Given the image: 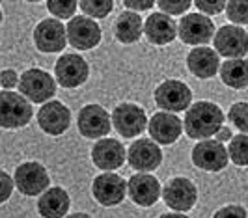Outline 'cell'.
Listing matches in <instances>:
<instances>
[{"label": "cell", "instance_id": "8fae6325", "mask_svg": "<svg viewBox=\"0 0 248 218\" xmlns=\"http://www.w3.org/2000/svg\"><path fill=\"white\" fill-rule=\"evenodd\" d=\"M215 50L226 58H243L248 54V34L237 24H224L213 36Z\"/></svg>", "mask_w": 248, "mask_h": 218}, {"label": "cell", "instance_id": "484cf974", "mask_svg": "<svg viewBox=\"0 0 248 218\" xmlns=\"http://www.w3.org/2000/svg\"><path fill=\"white\" fill-rule=\"evenodd\" d=\"M228 153H230V160H232L235 166L247 168L248 166V134L247 133L235 134V136L230 140Z\"/></svg>", "mask_w": 248, "mask_h": 218}, {"label": "cell", "instance_id": "4dcf8cb0", "mask_svg": "<svg viewBox=\"0 0 248 218\" xmlns=\"http://www.w3.org/2000/svg\"><path fill=\"white\" fill-rule=\"evenodd\" d=\"M192 2L194 0H157V4H159V10L164 13H168V15H183L185 12L190 10V6H192Z\"/></svg>", "mask_w": 248, "mask_h": 218}, {"label": "cell", "instance_id": "7c38bea8", "mask_svg": "<svg viewBox=\"0 0 248 218\" xmlns=\"http://www.w3.org/2000/svg\"><path fill=\"white\" fill-rule=\"evenodd\" d=\"M34 43H36L37 50L41 52H62L65 45H67V28L62 24L60 19L50 17V19H43L41 23L34 28Z\"/></svg>", "mask_w": 248, "mask_h": 218}, {"label": "cell", "instance_id": "7a4b0ae2", "mask_svg": "<svg viewBox=\"0 0 248 218\" xmlns=\"http://www.w3.org/2000/svg\"><path fill=\"white\" fill-rule=\"evenodd\" d=\"M34 116L32 103L21 92L4 90L0 92V127L2 129H21L26 127Z\"/></svg>", "mask_w": 248, "mask_h": 218}, {"label": "cell", "instance_id": "5bb4252c", "mask_svg": "<svg viewBox=\"0 0 248 218\" xmlns=\"http://www.w3.org/2000/svg\"><path fill=\"white\" fill-rule=\"evenodd\" d=\"M54 77H56L58 86L62 88H67V90L78 88L88 80L90 65L78 54H63L54 65Z\"/></svg>", "mask_w": 248, "mask_h": 218}, {"label": "cell", "instance_id": "836d02e7", "mask_svg": "<svg viewBox=\"0 0 248 218\" xmlns=\"http://www.w3.org/2000/svg\"><path fill=\"white\" fill-rule=\"evenodd\" d=\"M19 84V77L13 69H4L0 71V88L4 90H13L15 86Z\"/></svg>", "mask_w": 248, "mask_h": 218}, {"label": "cell", "instance_id": "d4e9b609", "mask_svg": "<svg viewBox=\"0 0 248 218\" xmlns=\"http://www.w3.org/2000/svg\"><path fill=\"white\" fill-rule=\"evenodd\" d=\"M220 78L232 90H245L248 88V60L243 58H228L220 63Z\"/></svg>", "mask_w": 248, "mask_h": 218}, {"label": "cell", "instance_id": "7402d4cb", "mask_svg": "<svg viewBox=\"0 0 248 218\" xmlns=\"http://www.w3.org/2000/svg\"><path fill=\"white\" fill-rule=\"evenodd\" d=\"M144 34L146 39L153 45H168L177 36V24L174 23V17L168 13H151L144 23Z\"/></svg>", "mask_w": 248, "mask_h": 218}, {"label": "cell", "instance_id": "f1b7e54d", "mask_svg": "<svg viewBox=\"0 0 248 218\" xmlns=\"http://www.w3.org/2000/svg\"><path fill=\"white\" fill-rule=\"evenodd\" d=\"M78 0H47V10L56 19H71L75 17Z\"/></svg>", "mask_w": 248, "mask_h": 218}, {"label": "cell", "instance_id": "e0dca14e", "mask_svg": "<svg viewBox=\"0 0 248 218\" xmlns=\"http://www.w3.org/2000/svg\"><path fill=\"white\" fill-rule=\"evenodd\" d=\"M149 136L157 142L159 145H170L179 140L183 131V121L179 120V116H175V112L161 110L157 114L151 116L148 121Z\"/></svg>", "mask_w": 248, "mask_h": 218}, {"label": "cell", "instance_id": "5b68a950", "mask_svg": "<svg viewBox=\"0 0 248 218\" xmlns=\"http://www.w3.org/2000/svg\"><path fill=\"white\" fill-rule=\"evenodd\" d=\"M155 105L161 110H168V112H185L190 105H192V92L190 88L175 78H168L155 88Z\"/></svg>", "mask_w": 248, "mask_h": 218}, {"label": "cell", "instance_id": "ba28073f", "mask_svg": "<svg viewBox=\"0 0 248 218\" xmlns=\"http://www.w3.org/2000/svg\"><path fill=\"white\" fill-rule=\"evenodd\" d=\"M67 28V43L77 50H92L101 43L99 24L88 15H75L69 19Z\"/></svg>", "mask_w": 248, "mask_h": 218}, {"label": "cell", "instance_id": "8992f818", "mask_svg": "<svg viewBox=\"0 0 248 218\" xmlns=\"http://www.w3.org/2000/svg\"><path fill=\"white\" fill-rule=\"evenodd\" d=\"M192 164L205 171H222L230 162L228 147L218 142L217 138H203L192 147Z\"/></svg>", "mask_w": 248, "mask_h": 218}, {"label": "cell", "instance_id": "9a60e30c", "mask_svg": "<svg viewBox=\"0 0 248 218\" xmlns=\"http://www.w3.org/2000/svg\"><path fill=\"white\" fill-rule=\"evenodd\" d=\"M92 194L95 202L103 207L120 205L127 196V181L112 171L101 173L92 183Z\"/></svg>", "mask_w": 248, "mask_h": 218}, {"label": "cell", "instance_id": "f35d334b", "mask_svg": "<svg viewBox=\"0 0 248 218\" xmlns=\"http://www.w3.org/2000/svg\"><path fill=\"white\" fill-rule=\"evenodd\" d=\"M0 23H2V10H0Z\"/></svg>", "mask_w": 248, "mask_h": 218}, {"label": "cell", "instance_id": "6da1fadb", "mask_svg": "<svg viewBox=\"0 0 248 218\" xmlns=\"http://www.w3.org/2000/svg\"><path fill=\"white\" fill-rule=\"evenodd\" d=\"M224 125V112L218 105L211 101H198L192 103L185 114L183 131L192 140L211 138Z\"/></svg>", "mask_w": 248, "mask_h": 218}, {"label": "cell", "instance_id": "277c9868", "mask_svg": "<svg viewBox=\"0 0 248 218\" xmlns=\"http://www.w3.org/2000/svg\"><path fill=\"white\" fill-rule=\"evenodd\" d=\"M177 36L185 45H207L215 36V23L205 13H186L177 23Z\"/></svg>", "mask_w": 248, "mask_h": 218}, {"label": "cell", "instance_id": "ac0fdd59", "mask_svg": "<svg viewBox=\"0 0 248 218\" xmlns=\"http://www.w3.org/2000/svg\"><path fill=\"white\" fill-rule=\"evenodd\" d=\"M129 166L137 171H153L161 166L162 151L153 138H140L127 151Z\"/></svg>", "mask_w": 248, "mask_h": 218}, {"label": "cell", "instance_id": "f546056e", "mask_svg": "<svg viewBox=\"0 0 248 218\" xmlns=\"http://www.w3.org/2000/svg\"><path fill=\"white\" fill-rule=\"evenodd\" d=\"M228 120L233 123L237 131L248 133V103H235L228 112Z\"/></svg>", "mask_w": 248, "mask_h": 218}, {"label": "cell", "instance_id": "52a82bcc", "mask_svg": "<svg viewBox=\"0 0 248 218\" xmlns=\"http://www.w3.org/2000/svg\"><path fill=\"white\" fill-rule=\"evenodd\" d=\"M13 181H15V187L21 194L39 196L43 190L49 188L50 177L43 164H39L36 160H26L15 168Z\"/></svg>", "mask_w": 248, "mask_h": 218}, {"label": "cell", "instance_id": "603a6c76", "mask_svg": "<svg viewBox=\"0 0 248 218\" xmlns=\"http://www.w3.org/2000/svg\"><path fill=\"white\" fill-rule=\"evenodd\" d=\"M71 200L69 194L63 190L62 187L47 188L39 194L37 202V213L45 218H62L69 213Z\"/></svg>", "mask_w": 248, "mask_h": 218}, {"label": "cell", "instance_id": "d6a6232c", "mask_svg": "<svg viewBox=\"0 0 248 218\" xmlns=\"http://www.w3.org/2000/svg\"><path fill=\"white\" fill-rule=\"evenodd\" d=\"M13 187H15V181H13L6 171H2V170H0V203L8 202V200L12 198Z\"/></svg>", "mask_w": 248, "mask_h": 218}, {"label": "cell", "instance_id": "4316f807", "mask_svg": "<svg viewBox=\"0 0 248 218\" xmlns=\"http://www.w3.org/2000/svg\"><path fill=\"white\" fill-rule=\"evenodd\" d=\"M80 10L92 19H105L114 10V0H78Z\"/></svg>", "mask_w": 248, "mask_h": 218}, {"label": "cell", "instance_id": "83f0119b", "mask_svg": "<svg viewBox=\"0 0 248 218\" xmlns=\"http://www.w3.org/2000/svg\"><path fill=\"white\" fill-rule=\"evenodd\" d=\"M226 17L233 24H248V0H228Z\"/></svg>", "mask_w": 248, "mask_h": 218}, {"label": "cell", "instance_id": "3957f363", "mask_svg": "<svg viewBox=\"0 0 248 218\" xmlns=\"http://www.w3.org/2000/svg\"><path fill=\"white\" fill-rule=\"evenodd\" d=\"M56 84L54 77H50L47 71L32 67L19 77V92L30 101V103H47L56 95Z\"/></svg>", "mask_w": 248, "mask_h": 218}, {"label": "cell", "instance_id": "ffe728a7", "mask_svg": "<svg viewBox=\"0 0 248 218\" xmlns=\"http://www.w3.org/2000/svg\"><path fill=\"white\" fill-rule=\"evenodd\" d=\"M92 160L99 170L114 171L122 168L127 160V151L122 142L114 138H99L92 147Z\"/></svg>", "mask_w": 248, "mask_h": 218}, {"label": "cell", "instance_id": "e575fe53", "mask_svg": "<svg viewBox=\"0 0 248 218\" xmlns=\"http://www.w3.org/2000/svg\"><path fill=\"white\" fill-rule=\"evenodd\" d=\"M157 0H124V6L131 12H148L155 6Z\"/></svg>", "mask_w": 248, "mask_h": 218}, {"label": "cell", "instance_id": "8d00e7d4", "mask_svg": "<svg viewBox=\"0 0 248 218\" xmlns=\"http://www.w3.org/2000/svg\"><path fill=\"white\" fill-rule=\"evenodd\" d=\"M215 138L218 140V142H222V144H226V142H230L232 138H233V134H232V131L228 129V127H220L217 133H215Z\"/></svg>", "mask_w": 248, "mask_h": 218}, {"label": "cell", "instance_id": "cb8c5ba5", "mask_svg": "<svg viewBox=\"0 0 248 218\" xmlns=\"http://www.w3.org/2000/svg\"><path fill=\"white\" fill-rule=\"evenodd\" d=\"M144 34V23L142 17L137 12H124L118 15L116 23H114V36L120 43L131 45L137 43Z\"/></svg>", "mask_w": 248, "mask_h": 218}, {"label": "cell", "instance_id": "1f68e13d", "mask_svg": "<svg viewBox=\"0 0 248 218\" xmlns=\"http://www.w3.org/2000/svg\"><path fill=\"white\" fill-rule=\"evenodd\" d=\"M228 0H194V6L205 15H218L226 10Z\"/></svg>", "mask_w": 248, "mask_h": 218}, {"label": "cell", "instance_id": "74e56055", "mask_svg": "<svg viewBox=\"0 0 248 218\" xmlns=\"http://www.w3.org/2000/svg\"><path fill=\"white\" fill-rule=\"evenodd\" d=\"M26 2H41V0H26Z\"/></svg>", "mask_w": 248, "mask_h": 218}, {"label": "cell", "instance_id": "4fadbf2b", "mask_svg": "<svg viewBox=\"0 0 248 218\" xmlns=\"http://www.w3.org/2000/svg\"><path fill=\"white\" fill-rule=\"evenodd\" d=\"M77 125H78V131L84 138L99 140V138L110 133L112 114H108L99 105H86L78 112Z\"/></svg>", "mask_w": 248, "mask_h": 218}, {"label": "cell", "instance_id": "d590c367", "mask_svg": "<svg viewBox=\"0 0 248 218\" xmlns=\"http://www.w3.org/2000/svg\"><path fill=\"white\" fill-rule=\"evenodd\" d=\"M215 217L222 218V217H241V218H247L248 213L245 211V207L241 205H226L222 209H218L217 213H215Z\"/></svg>", "mask_w": 248, "mask_h": 218}, {"label": "cell", "instance_id": "2e32d148", "mask_svg": "<svg viewBox=\"0 0 248 218\" xmlns=\"http://www.w3.org/2000/svg\"><path fill=\"white\" fill-rule=\"evenodd\" d=\"M127 194L137 205L151 207L162 196V187L159 179L149 171H138L135 175H131V179L127 183Z\"/></svg>", "mask_w": 248, "mask_h": 218}, {"label": "cell", "instance_id": "30bf717a", "mask_svg": "<svg viewBox=\"0 0 248 218\" xmlns=\"http://www.w3.org/2000/svg\"><path fill=\"white\" fill-rule=\"evenodd\" d=\"M112 125L124 138H135L148 127V116L135 103H120L112 112Z\"/></svg>", "mask_w": 248, "mask_h": 218}, {"label": "cell", "instance_id": "9c48e42d", "mask_svg": "<svg viewBox=\"0 0 248 218\" xmlns=\"http://www.w3.org/2000/svg\"><path fill=\"white\" fill-rule=\"evenodd\" d=\"M162 200L172 211L188 213L198 202V188L186 177H172L162 187Z\"/></svg>", "mask_w": 248, "mask_h": 218}, {"label": "cell", "instance_id": "44dd1931", "mask_svg": "<svg viewBox=\"0 0 248 218\" xmlns=\"http://www.w3.org/2000/svg\"><path fill=\"white\" fill-rule=\"evenodd\" d=\"M186 67L196 78H213L220 69V54L211 47L198 45L186 56Z\"/></svg>", "mask_w": 248, "mask_h": 218}, {"label": "cell", "instance_id": "d6986e66", "mask_svg": "<svg viewBox=\"0 0 248 218\" xmlns=\"http://www.w3.org/2000/svg\"><path fill=\"white\" fill-rule=\"evenodd\" d=\"M37 125L43 133L60 136L71 125V112L60 101H47L37 112Z\"/></svg>", "mask_w": 248, "mask_h": 218}]
</instances>
